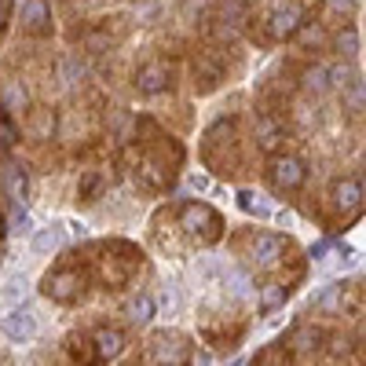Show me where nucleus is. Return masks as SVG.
Returning a JSON list of instances; mask_svg holds the SVG:
<instances>
[{
    "instance_id": "f257e3e1",
    "label": "nucleus",
    "mask_w": 366,
    "mask_h": 366,
    "mask_svg": "<svg viewBox=\"0 0 366 366\" xmlns=\"http://www.w3.org/2000/svg\"><path fill=\"white\" fill-rule=\"evenodd\" d=\"M179 217H183V231H187L191 238H198V242H217L220 238V217L212 212L209 205H183L179 209Z\"/></svg>"
},
{
    "instance_id": "f03ea898",
    "label": "nucleus",
    "mask_w": 366,
    "mask_h": 366,
    "mask_svg": "<svg viewBox=\"0 0 366 366\" xmlns=\"http://www.w3.org/2000/svg\"><path fill=\"white\" fill-rule=\"evenodd\" d=\"M44 293L51 300H63V304L81 300L84 297V274L77 267H55L44 274Z\"/></svg>"
},
{
    "instance_id": "7ed1b4c3",
    "label": "nucleus",
    "mask_w": 366,
    "mask_h": 366,
    "mask_svg": "<svg viewBox=\"0 0 366 366\" xmlns=\"http://www.w3.org/2000/svg\"><path fill=\"white\" fill-rule=\"evenodd\" d=\"M271 183H274V191H297L304 183V165L297 158H274L271 162Z\"/></svg>"
},
{
    "instance_id": "20e7f679",
    "label": "nucleus",
    "mask_w": 366,
    "mask_h": 366,
    "mask_svg": "<svg viewBox=\"0 0 366 366\" xmlns=\"http://www.w3.org/2000/svg\"><path fill=\"white\" fill-rule=\"evenodd\" d=\"M249 260L257 267H271V264H279L282 257V238H274V234H249Z\"/></svg>"
},
{
    "instance_id": "39448f33",
    "label": "nucleus",
    "mask_w": 366,
    "mask_h": 366,
    "mask_svg": "<svg viewBox=\"0 0 366 366\" xmlns=\"http://www.w3.org/2000/svg\"><path fill=\"white\" fill-rule=\"evenodd\" d=\"M88 341H92V352H96L99 366H103V362H110V359L121 352V345H125V333L103 326V330H92V333H88Z\"/></svg>"
},
{
    "instance_id": "423d86ee",
    "label": "nucleus",
    "mask_w": 366,
    "mask_h": 366,
    "mask_svg": "<svg viewBox=\"0 0 366 366\" xmlns=\"http://www.w3.org/2000/svg\"><path fill=\"white\" fill-rule=\"evenodd\" d=\"M169 81H172L169 63H147V66H139V74H136V88L143 92V96H154V92L169 88Z\"/></svg>"
},
{
    "instance_id": "0eeeda50",
    "label": "nucleus",
    "mask_w": 366,
    "mask_h": 366,
    "mask_svg": "<svg viewBox=\"0 0 366 366\" xmlns=\"http://www.w3.org/2000/svg\"><path fill=\"white\" fill-rule=\"evenodd\" d=\"M0 330H4V337H11V341H29V337L37 333V319H34V312L15 308L11 315H4Z\"/></svg>"
},
{
    "instance_id": "6e6552de",
    "label": "nucleus",
    "mask_w": 366,
    "mask_h": 366,
    "mask_svg": "<svg viewBox=\"0 0 366 366\" xmlns=\"http://www.w3.org/2000/svg\"><path fill=\"white\" fill-rule=\"evenodd\" d=\"M22 29H26V34H34V37H41V34H48V29H51V15H48L44 0H26V8H22Z\"/></svg>"
},
{
    "instance_id": "1a4fd4ad",
    "label": "nucleus",
    "mask_w": 366,
    "mask_h": 366,
    "mask_svg": "<svg viewBox=\"0 0 366 366\" xmlns=\"http://www.w3.org/2000/svg\"><path fill=\"white\" fill-rule=\"evenodd\" d=\"M359 205H362L359 179H337V183H333V209H337V212H355Z\"/></svg>"
},
{
    "instance_id": "9d476101",
    "label": "nucleus",
    "mask_w": 366,
    "mask_h": 366,
    "mask_svg": "<svg viewBox=\"0 0 366 366\" xmlns=\"http://www.w3.org/2000/svg\"><path fill=\"white\" fill-rule=\"evenodd\" d=\"M194 88L198 92H209V88H217L220 81H224V70H220V63L217 59H209V55H198L194 59Z\"/></svg>"
},
{
    "instance_id": "9b49d317",
    "label": "nucleus",
    "mask_w": 366,
    "mask_h": 366,
    "mask_svg": "<svg viewBox=\"0 0 366 366\" xmlns=\"http://www.w3.org/2000/svg\"><path fill=\"white\" fill-rule=\"evenodd\" d=\"M267 26H271V37H290V34H297V26H300V8H297V4L279 8V11L267 19Z\"/></svg>"
},
{
    "instance_id": "f8f14e48",
    "label": "nucleus",
    "mask_w": 366,
    "mask_h": 366,
    "mask_svg": "<svg viewBox=\"0 0 366 366\" xmlns=\"http://www.w3.org/2000/svg\"><path fill=\"white\" fill-rule=\"evenodd\" d=\"M150 315H154V300H150V297H139V300L129 304V319L132 322H147Z\"/></svg>"
},
{
    "instance_id": "ddd939ff",
    "label": "nucleus",
    "mask_w": 366,
    "mask_h": 366,
    "mask_svg": "<svg viewBox=\"0 0 366 366\" xmlns=\"http://www.w3.org/2000/svg\"><path fill=\"white\" fill-rule=\"evenodd\" d=\"M55 246H59V231H55V227H44V231L34 234V249H37V253H51Z\"/></svg>"
},
{
    "instance_id": "4468645a",
    "label": "nucleus",
    "mask_w": 366,
    "mask_h": 366,
    "mask_svg": "<svg viewBox=\"0 0 366 366\" xmlns=\"http://www.w3.org/2000/svg\"><path fill=\"white\" fill-rule=\"evenodd\" d=\"M257 129H260V147H274V143H279V125H274V121L271 117H260L257 121Z\"/></svg>"
},
{
    "instance_id": "2eb2a0df",
    "label": "nucleus",
    "mask_w": 366,
    "mask_h": 366,
    "mask_svg": "<svg viewBox=\"0 0 366 366\" xmlns=\"http://www.w3.org/2000/svg\"><path fill=\"white\" fill-rule=\"evenodd\" d=\"M282 362H286V348L271 345V348H264V352L257 355V362H253V366H282Z\"/></svg>"
},
{
    "instance_id": "dca6fc26",
    "label": "nucleus",
    "mask_w": 366,
    "mask_h": 366,
    "mask_svg": "<svg viewBox=\"0 0 366 366\" xmlns=\"http://www.w3.org/2000/svg\"><path fill=\"white\" fill-rule=\"evenodd\" d=\"M8 191H11V198H15V202H22V198H26V176H22L19 169H8Z\"/></svg>"
},
{
    "instance_id": "f3484780",
    "label": "nucleus",
    "mask_w": 366,
    "mask_h": 366,
    "mask_svg": "<svg viewBox=\"0 0 366 366\" xmlns=\"http://www.w3.org/2000/svg\"><path fill=\"white\" fill-rule=\"evenodd\" d=\"M22 286H26V282H19V279L8 282L4 293H0V308H11V304H19V300H22Z\"/></svg>"
},
{
    "instance_id": "a211bd4d",
    "label": "nucleus",
    "mask_w": 366,
    "mask_h": 366,
    "mask_svg": "<svg viewBox=\"0 0 366 366\" xmlns=\"http://www.w3.org/2000/svg\"><path fill=\"white\" fill-rule=\"evenodd\" d=\"M326 11L337 19V26H341V22L352 15V0H326Z\"/></svg>"
},
{
    "instance_id": "6ab92c4d",
    "label": "nucleus",
    "mask_w": 366,
    "mask_h": 366,
    "mask_svg": "<svg viewBox=\"0 0 366 366\" xmlns=\"http://www.w3.org/2000/svg\"><path fill=\"white\" fill-rule=\"evenodd\" d=\"M99 187H103V179H99V176H84V183H81V191H77V194H81L84 202H92V194H99Z\"/></svg>"
},
{
    "instance_id": "aec40b11",
    "label": "nucleus",
    "mask_w": 366,
    "mask_h": 366,
    "mask_svg": "<svg viewBox=\"0 0 366 366\" xmlns=\"http://www.w3.org/2000/svg\"><path fill=\"white\" fill-rule=\"evenodd\" d=\"M304 44H322V34L319 29H304Z\"/></svg>"
},
{
    "instance_id": "412c9836",
    "label": "nucleus",
    "mask_w": 366,
    "mask_h": 366,
    "mask_svg": "<svg viewBox=\"0 0 366 366\" xmlns=\"http://www.w3.org/2000/svg\"><path fill=\"white\" fill-rule=\"evenodd\" d=\"M0 224H4V220H0Z\"/></svg>"
}]
</instances>
